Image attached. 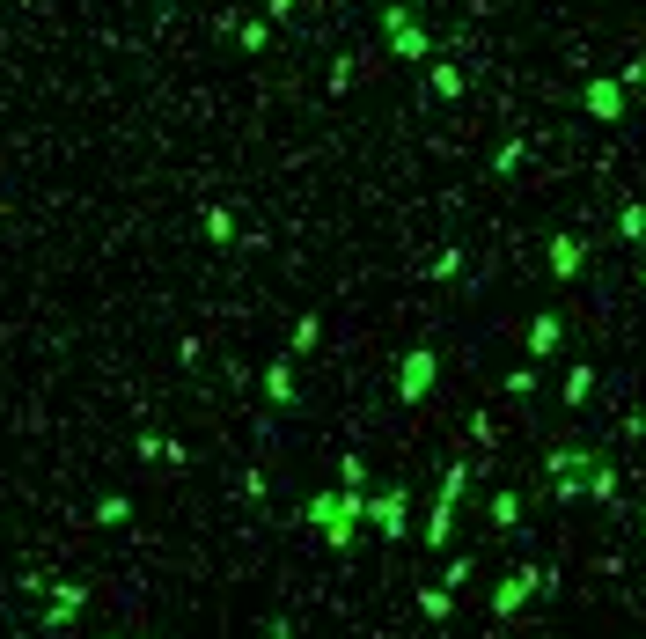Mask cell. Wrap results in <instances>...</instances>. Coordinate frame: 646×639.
Returning <instances> with one entry per match:
<instances>
[{
  "mask_svg": "<svg viewBox=\"0 0 646 639\" xmlns=\"http://www.w3.org/2000/svg\"><path fill=\"white\" fill-rule=\"evenodd\" d=\"M426 383H434V353H411L404 360V397H419Z\"/></svg>",
  "mask_w": 646,
  "mask_h": 639,
  "instance_id": "obj_1",
  "label": "cell"
},
{
  "mask_svg": "<svg viewBox=\"0 0 646 639\" xmlns=\"http://www.w3.org/2000/svg\"><path fill=\"white\" fill-rule=\"evenodd\" d=\"M529 346H536V353H551V346H558V316H536V331H529Z\"/></svg>",
  "mask_w": 646,
  "mask_h": 639,
  "instance_id": "obj_2",
  "label": "cell"
}]
</instances>
